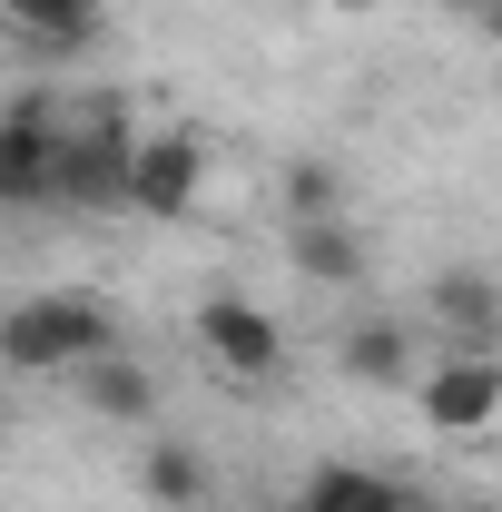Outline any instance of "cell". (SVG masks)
<instances>
[{
	"label": "cell",
	"instance_id": "obj_8",
	"mask_svg": "<svg viewBox=\"0 0 502 512\" xmlns=\"http://www.w3.org/2000/svg\"><path fill=\"white\" fill-rule=\"evenodd\" d=\"M286 266H296L306 286H365L375 247H365L355 217H306V227H286Z\"/></svg>",
	"mask_w": 502,
	"mask_h": 512
},
{
	"label": "cell",
	"instance_id": "obj_2",
	"mask_svg": "<svg viewBox=\"0 0 502 512\" xmlns=\"http://www.w3.org/2000/svg\"><path fill=\"white\" fill-rule=\"evenodd\" d=\"M60 158H69V119L50 89H20L0 109V207L10 217H40L60 207Z\"/></svg>",
	"mask_w": 502,
	"mask_h": 512
},
{
	"label": "cell",
	"instance_id": "obj_9",
	"mask_svg": "<svg viewBox=\"0 0 502 512\" xmlns=\"http://www.w3.org/2000/svg\"><path fill=\"white\" fill-rule=\"evenodd\" d=\"M69 394H79L99 424H148V414H158V375H148L128 345H119V355H89V365L69 375Z\"/></svg>",
	"mask_w": 502,
	"mask_h": 512
},
{
	"label": "cell",
	"instance_id": "obj_13",
	"mask_svg": "<svg viewBox=\"0 0 502 512\" xmlns=\"http://www.w3.org/2000/svg\"><path fill=\"white\" fill-rule=\"evenodd\" d=\"M394 473H365V463H315L306 493H296V512H394Z\"/></svg>",
	"mask_w": 502,
	"mask_h": 512
},
{
	"label": "cell",
	"instance_id": "obj_14",
	"mask_svg": "<svg viewBox=\"0 0 502 512\" xmlns=\"http://www.w3.org/2000/svg\"><path fill=\"white\" fill-rule=\"evenodd\" d=\"M276 217H286V227H306V217H345V178H335L325 158H296V168L276 178Z\"/></svg>",
	"mask_w": 502,
	"mask_h": 512
},
{
	"label": "cell",
	"instance_id": "obj_12",
	"mask_svg": "<svg viewBox=\"0 0 502 512\" xmlns=\"http://www.w3.org/2000/svg\"><path fill=\"white\" fill-rule=\"evenodd\" d=\"M335 365L355 384H404L414 375V325L404 316H355L345 335H335Z\"/></svg>",
	"mask_w": 502,
	"mask_h": 512
},
{
	"label": "cell",
	"instance_id": "obj_4",
	"mask_svg": "<svg viewBox=\"0 0 502 512\" xmlns=\"http://www.w3.org/2000/svg\"><path fill=\"white\" fill-rule=\"evenodd\" d=\"M207 197V138L197 128H148L138 138V168H128V217H197Z\"/></svg>",
	"mask_w": 502,
	"mask_h": 512
},
{
	"label": "cell",
	"instance_id": "obj_5",
	"mask_svg": "<svg viewBox=\"0 0 502 512\" xmlns=\"http://www.w3.org/2000/svg\"><path fill=\"white\" fill-rule=\"evenodd\" d=\"M197 345H207L217 375H237V384L286 375V325L266 316L256 296H207V306H197Z\"/></svg>",
	"mask_w": 502,
	"mask_h": 512
},
{
	"label": "cell",
	"instance_id": "obj_17",
	"mask_svg": "<svg viewBox=\"0 0 502 512\" xmlns=\"http://www.w3.org/2000/svg\"><path fill=\"white\" fill-rule=\"evenodd\" d=\"M325 10H345V20H355V10H375V0H325Z\"/></svg>",
	"mask_w": 502,
	"mask_h": 512
},
{
	"label": "cell",
	"instance_id": "obj_10",
	"mask_svg": "<svg viewBox=\"0 0 502 512\" xmlns=\"http://www.w3.org/2000/svg\"><path fill=\"white\" fill-rule=\"evenodd\" d=\"M138 493H148L158 512H207L217 503V463H207L197 444H178V434H158L148 463H138Z\"/></svg>",
	"mask_w": 502,
	"mask_h": 512
},
{
	"label": "cell",
	"instance_id": "obj_6",
	"mask_svg": "<svg viewBox=\"0 0 502 512\" xmlns=\"http://www.w3.org/2000/svg\"><path fill=\"white\" fill-rule=\"evenodd\" d=\"M424 414H434V434H493L502 424V355L443 345V365L424 375Z\"/></svg>",
	"mask_w": 502,
	"mask_h": 512
},
{
	"label": "cell",
	"instance_id": "obj_3",
	"mask_svg": "<svg viewBox=\"0 0 502 512\" xmlns=\"http://www.w3.org/2000/svg\"><path fill=\"white\" fill-rule=\"evenodd\" d=\"M128 168H138V138H128L119 109H99V119H69L60 207H79V217H128Z\"/></svg>",
	"mask_w": 502,
	"mask_h": 512
},
{
	"label": "cell",
	"instance_id": "obj_15",
	"mask_svg": "<svg viewBox=\"0 0 502 512\" xmlns=\"http://www.w3.org/2000/svg\"><path fill=\"white\" fill-rule=\"evenodd\" d=\"M394 512H453V503H443V493H414V483H404V493H394Z\"/></svg>",
	"mask_w": 502,
	"mask_h": 512
},
{
	"label": "cell",
	"instance_id": "obj_16",
	"mask_svg": "<svg viewBox=\"0 0 502 512\" xmlns=\"http://www.w3.org/2000/svg\"><path fill=\"white\" fill-rule=\"evenodd\" d=\"M443 10H473V20H493V10H502V0H443Z\"/></svg>",
	"mask_w": 502,
	"mask_h": 512
},
{
	"label": "cell",
	"instance_id": "obj_18",
	"mask_svg": "<svg viewBox=\"0 0 502 512\" xmlns=\"http://www.w3.org/2000/svg\"><path fill=\"white\" fill-rule=\"evenodd\" d=\"M453 512H502V503H453Z\"/></svg>",
	"mask_w": 502,
	"mask_h": 512
},
{
	"label": "cell",
	"instance_id": "obj_7",
	"mask_svg": "<svg viewBox=\"0 0 502 512\" xmlns=\"http://www.w3.org/2000/svg\"><path fill=\"white\" fill-rule=\"evenodd\" d=\"M424 306H434V325L463 345V355H493L502 345V286L483 276V266H443L434 286H424Z\"/></svg>",
	"mask_w": 502,
	"mask_h": 512
},
{
	"label": "cell",
	"instance_id": "obj_1",
	"mask_svg": "<svg viewBox=\"0 0 502 512\" xmlns=\"http://www.w3.org/2000/svg\"><path fill=\"white\" fill-rule=\"evenodd\" d=\"M89 355H119V316L99 306V296H20L10 316H0V365L10 375H79Z\"/></svg>",
	"mask_w": 502,
	"mask_h": 512
},
{
	"label": "cell",
	"instance_id": "obj_11",
	"mask_svg": "<svg viewBox=\"0 0 502 512\" xmlns=\"http://www.w3.org/2000/svg\"><path fill=\"white\" fill-rule=\"evenodd\" d=\"M99 10H109V0H0L10 40H30V50H50V60H69V50L99 40Z\"/></svg>",
	"mask_w": 502,
	"mask_h": 512
}]
</instances>
